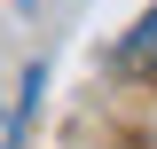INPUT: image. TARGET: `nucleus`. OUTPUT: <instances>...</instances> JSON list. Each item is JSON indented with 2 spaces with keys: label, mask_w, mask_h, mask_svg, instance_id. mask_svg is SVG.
Wrapping results in <instances>:
<instances>
[{
  "label": "nucleus",
  "mask_w": 157,
  "mask_h": 149,
  "mask_svg": "<svg viewBox=\"0 0 157 149\" xmlns=\"http://www.w3.org/2000/svg\"><path fill=\"white\" fill-rule=\"evenodd\" d=\"M39 94H47V63H32V71L16 78V94H0V149H16L24 133H32V110Z\"/></svg>",
  "instance_id": "f257e3e1"
},
{
  "label": "nucleus",
  "mask_w": 157,
  "mask_h": 149,
  "mask_svg": "<svg viewBox=\"0 0 157 149\" xmlns=\"http://www.w3.org/2000/svg\"><path fill=\"white\" fill-rule=\"evenodd\" d=\"M24 8H32V0H24Z\"/></svg>",
  "instance_id": "7ed1b4c3"
},
{
  "label": "nucleus",
  "mask_w": 157,
  "mask_h": 149,
  "mask_svg": "<svg viewBox=\"0 0 157 149\" xmlns=\"http://www.w3.org/2000/svg\"><path fill=\"white\" fill-rule=\"evenodd\" d=\"M118 71H157V8L118 39Z\"/></svg>",
  "instance_id": "f03ea898"
}]
</instances>
